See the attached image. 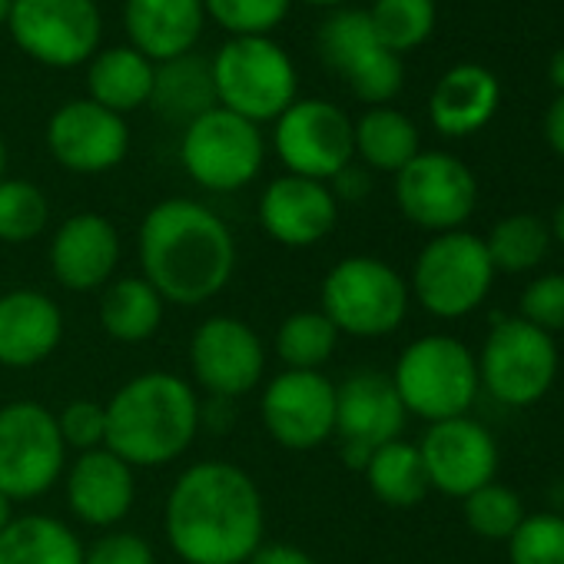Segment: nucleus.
Here are the masks:
<instances>
[{"label":"nucleus","instance_id":"25","mask_svg":"<svg viewBox=\"0 0 564 564\" xmlns=\"http://www.w3.org/2000/svg\"><path fill=\"white\" fill-rule=\"evenodd\" d=\"M153 77L156 64L147 61L137 47L117 44L104 47L87 61V90L90 100L113 110V113H130L140 107H150L153 97Z\"/></svg>","mask_w":564,"mask_h":564},{"label":"nucleus","instance_id":"30","mask_svg":"<svg viewBox=\"0 0 564 564\" xmlns=\"http://www.w3.org/2000/svg\"><path fill=\"white\" fill-rule=\"evenodd\" d=\"M362 475L369 481V491L389 508H415L432 491L419 445L405 438L379 445L369 455V465L362 468Z\"/></svg>","mask_w":564,"mask_h":564},{"label":"nucleus","instance_id":"34","mask_svg":"<svg viewBox=\"0 0 564 564\" xmlns=\"http://www.w3.org/2000/svg\"><path fill=\"white\" fill-rule=\"evenodd\" d=\"M316 44H319V54L329 64V70H336L339 77L356 61H362L369 51L382 47L376 31H372L369 11H356V8H336L323 21V28L316 34Z\"/></svg>","mask_w":564,"mask_h":564},{"label":"nucleus","instance_id":"9","mask_svg":"<svg viewBox=\"0 0 564 564\" xmlns=\"http://www.w3.org/2000/svg\"><path fill=\"white\" fill-rule=\"evenodd\" d=\"M67 465L57 415L41 402H8L0 409V495L31 501L47 495Z\"/></svg>","mask_w":564,"mask_h":564},{"label":"nucleus","instance_id":"29","mask_svg":"<svg viewBox=\"0 0 564 564\" xmlns=\"http://www.w3.org/2000/svg\"><path fill=\"white\" fill-rule=\"evenodd\" d=\"M352 133H356V156L366 163V170L399 173L422 153L415 123L392 107L366 110L352 123Z\"/></svg>","mask_w":564,"mask_h":564},{"label":"nucleus","instance_id":"39","mask_svg":"<svg viewBox=\"0 0 564 564\" xmlns=\"http://www.w3.org/2000/svg\"><path fill=\"white\" fill-rule=\"evenodd\" d=\"M343 80L349 84V90L369 104V107H389L392 97H399L402 84H405V67H402V57L386 51V47H376L369 51L362 61H356Z\"/></svg>","mask_w":564,"mask_h":564},{"label":"nucleus","instance_id":"17","mask_svg":"<svg viewBox=\"0 0 564 564\" xmlns=\"http://www.w3.org/2000/svg\"><path fill=\"white\" fill-rule=\"evenodd\" d=\"M189 366L213 399H239L252 392L265 372V349L252 326L236 316H213L189 339Z\"/></svg>","mask_w":564,"mask_h":564},{"label":"nucleus","instance_id":"5","mask_svg":"<svg viewBox=\"0 0 564 564\" xmlns=\"http://www.w3.org/2000/svg\"><path fill=\"white\" fill-rule=\"evenodd\" d=\"M209 64L216 104L256 127L275 123L300 100L296 64L272 37H229Z\"/></svg>","mask_w":564,"mask_h":564},{"label":"nucleus","instance_id":"41","mask_svg":"<svg viewBox=\"0 0 564 564\" xmlns=\"http://www.w3.org/2000/svg\"><path fill=\"white\" fill-rule=\"evenodd\" d=\"M57 429L67 448L94 452L107 445V405L94 399H74L61 409Z\"/></svg>","mask_w":564,"mask_h":564},{"label":"nucleus","instance_id":"15","mask_svg":"<svg viewBox=\"0 0 564 564\" xmlns=\"http://www.w3.org/2000/svg\"><path fill=\"white\" fill-rule=\"evenodd\" d=\"M259 415L282 448L310 452L336 435V382L323 372L286 369L265 386Z\"/></svg>","mask_w":564,"mask_h":564},{"label":"nucleus","instance_id":"27","mask_svg":"<svg viewBox=\"0 0 564 564\" xmlns=\"http://www.w3.org/2000/svg\"><path fill=\"white\" fill-rule=\"evenodd\" d=\"M0 564H84V544L51 514H21L0 531Z\"/></svg>","mask_w":564,"mask_h":564},{"label":"nucleus","instance_id":"18","mask_svg":"<svg viewBox=\"0 0 564 564\" xmlns=\"http://www.w3.org/2000/svg\"><path fill=\"white\" fill-rule=\"evenodd\" d=\"M47 150L64 170L97 176L127 160L130 127L120 113L90 97L70 100L47 120Z\"/></svg>","mask_w":564,"mask_h":564},{"label":"nucleus","instance_id":"23","mask_svg":"<svg viewBox=\"0 0 564 564\" xmlns=\"http://www.w3.org/2000/svg\"><path fill=\"white\" fill-rule=\"evenodd\" d=\"M203 24V0H123L127 41L153 64L193 54Z\"/></svg>","mask_w":564,"mask_h":564},{"label":"nucleus","instance_id":"13","mask_svg":"<svg viewBox=\"0 0 564 564\" xmlns=\"http://www.w3.org/2000/svg\"><path fill=\"white\" fill-rule=\"evenodd\" d=\"M395 203L412 226L438 236L468 223L478 203V183L458 156L429 150L395 173Z\"/></svg>","mask_w":564,"mask_h":564},{"label":"nucleus","instance_id":"7","mask_svg":"<svg viewBox=\"0 0 564 564\" xmlns=\"http://www.w3.org/2000/svg\"><path fill=\"white\" fill-rule=\"evenodd\" d=\"M495 275L485 239L468 229H452L422 246L409 293L435 319H465L488 300Z\"/></svg>","mask_w":564,"mask_h":564},{"label":"nucleus","instance_id":"26","mask_svg":"<svg viewBox=\"0 0 564 564\" xmlns=\"http://www.w3.org/2000/svg\"><path fill=\"white\" fill-rule=\"evenodd\" d=\"M150 107L163 120L183 123V127H189L206 110L219 107L216 104V84H213V64L196 57V54L156 64Z\"/></svg>","mask_w":564,"mask_h":564},{"label":"nucleus","instance_id":"2","mask_svg":"<svg viewBox=\"0 0 564 564\" xmlns=\"http://www.w3.org/2000/svg\"><path fill=\"white\" fill-rule=\"evenodd\" d=\"M140 269L163 303L203 306L232 279L236 239L209 206L173 196L143 216Z\"/></svg>","mask_w":564,"mask_h":564},{"label":"nucleus","instance_id":"42","mask_svg":"<svg viewBox=\"0 0 564 564\" xmlns=\"http://www.w3.org/2000/svg\"><path fill=\"white\" fill-rule=\"evenodd\" d=\"M84 564H156V554L140 534L110 531L84 551Z\"/></svg>","mask_w":564,"mask_h":564},{"label":"nucleus","instance_id":"36","mask_svg":"<svg viewBox=\"0 0 564 564\" xmlns=\"http://www.w3.org/2000/svg\"><path fill=\"white\" fill-rule=\"evenodd\" d=\"M51 203L31 180H0V242H31L47 229Z\"/></svg>","mask_w":564,"mask_h":564},{"label":"nucleus","instance_id":"21","mask_svg":"<svg viewBox=\"0 0 564 564\" xmlns=\"http://www.w3.org/2000/svg\"><path fill=\"white\" fill-rule=\"evenodd\" d=\"M137 501L133 465L113 455L107 445L80 452L67 471V505L90 528H113L130 514Z\"/></svg>","mask_w":564,"mask_h":564},{"label":"nucleus","instance_id":"32","mask_svg":"<svg viewBox=\"0 0 564 564\" xmlns=\"http://www.w3.org/2000/svg\"><path fill=\"white\" fill-rule=\"evenodd\" d=\"M339 346V329L319 313L303 310L282 319L275 333V352L286 362V369L296 372H319Z\"/></svg>","mask_w":564,"mask_h":564},{"label":"nucleus","instance_id":"49","mask_svg":"<svg viewBox=\"0 0 564 564\" xmlns=\"http://www.w3.org/2000/svg\"><path fill=\"white\" fill-rule=\"evenodd\" d=\"M303 4H313V8H343L346 0H303Z\"/></svg>","mask_w":564,"mask_h":564},{"label":"nucleus","instance_id":"6","mask_svg":"<svg viewBox=\"0 0 564 564\" xmlns=\"http://www.w3.org/2000/svg\"><path fill=\"white\" fill-rule=\"evenodd\" d=\"M409 282L402 272L376 256H346L323 279V316L339 336L382 339L409 316Z\"/></svg>","mask_w":564,"mask_h":564},{"label":"nucleus","instance_id":"22","mask_svg":"<svg viewBox=\"0 0 564 564\" xmlns=\"http://www.w3.org/2000/svg\"><path fill=\"white\" fill-rule=\"evenodd\" d=\"M64 313L41 290H11L0 296V366L31 369L57 352Z\"/></svg>","mask_w":564,"mask_h":564},{"label":"nucleus","instance_id":"12","mask_svg":"<svg viewBox=\"0 0 564 564\" xmlns=\"http://www.w3.org/2000/svg\"><path fill=\"white\" fill-rule=\"evenodd\" d=\"M272 147L293 176L329 183L352 163L356 133L343 107L329 100H296L286 113H279Z\"/></svg>","mask_w":564,"mask_h":564},{"label":"nucleus","instance_id":"46","mask_svg":"<svg viewBox=\"0 0 564 564\" xmlns=\"http://www.w3.org/2000/svg\"><path fill=\"white\" fill-rule=\"evenodd\" d=\"M547 229H551V242H557L561 249H564V199L554 206V213H551V223H547Z\"/></svg>","mask_w":564,"mask_h":564},{"label":"nucleus","instance_id":"33","mask_svg":"<svg viewBox=\"0 0 564 564\" xmlns=\"http://www.w3.org/2000/svg\"><path fill=\"white\" fill-rule=\"evenodd\" d=\"M369 21H372L379 44L402 57L432 37L435 0H376Z\"/></svg>","mask_w":564,"mask_h":564},{"label":"nucleus","instance_id":"19","mask_svg":"<svg viewBox=\"0 0 564 564\" xmlns=\"http://www.w3.org/2000/svg\"><path fill=\"white\" fill-rule=\"evenodd\" d=\"M339 219V199L329 183L306 176H275L259 196V226L290 249H310L323 242Z\"/></svg>","mask_w":564,"mask_h":564},{"label":"nucleus","instance_id":"48","mask_svg":"<svg viewBox=\"0 0 564 564\" xmlns=\"http://www.w3.org/2000/svg\"><path fill=\"white\" fill-rule=\"evenodd\" d=\"M11 498L8 495H0V531H4L8 524H11V518H14V511H11Z\"/></svg>","mask_w":564,"mask_h":564},{"label":"nucleus","instance_id":"8","mask_svg":"<svg viewBox=\"0 0 564 564\" xmlns=\"http://www.w3.org/2000/svg\"><path fill=\"white\" fill-rule=\"evenodd\" d=\"M475 362L481 389L508 409L538 405L551 392L561 369L554 336L534 329L521 316L491 323Z\"/></svg>","mask_w":564,"mask_h":564},{"label":"nucleus","instance_id":"44","mask_svg":"<svg viewBox=\"0 0 564 564\" xmlns=\"http://www.w3.org/2000/svg\"><path fill=\"white\" fill-rule=\"evenodd\" d=\"M329 183H333V186H329L333 196H336V199H349V203L366 199V196H369V186H372L369 170H362V166H356V163H349L346 170H339Z\"/></svg>","mask_w":564,"mask_h":564},{"label":"nucleus","instance_id":"3","mask_svg":"<svg viewBox=\"0 0 564 564\" xmlns=\"http://www.w3.org/2000/svg\"><path fill=\"white\" fill-rule=\"evenodd\" d=\"M199 399L173 372L133 376L107 402V448L133 468L170 465L199 432Z\"/></svg>","mask_w":564,"mask_h":564},{"label":"nucleus","instance_id":"38","mask_svg":"<svg viewBox=\"0 0 564 564\" xmlns=\"http://www.w3.org/2000/svg\"><path fill=\"white\" fill-rule=\"evenodd\" d=\"M508 544V564H564V514L534 511L514 528Z\"/></svg>","mask_w":564,"mask_h":564},{"label":"nucleus","instance_id":"50","mask_svg":"<svg viewBox=\"0 0 564 564\" xmlns=\"http://www.w3.org/2000/svg\"><path fill=\"white\" fill-rule=\"evenodd\" d=\"M11 4H14V0H0V28H8V18H11Z\"/></svg>","mask_w":564,"mask_h":564},{"label":"nucleus","instance_id":"20","mask_svg":"<svg viewBox=\"0 0 564 564\" xmlns=\"http://www.w3.org/2000/svg\"><path fill=\"white\" fill-rule=\"evenodd\" d=\"M120 262V232L100 213L67 216L51 239V272L64 290H104Z\"/></svg>","mask_w":564,"mask_h":564},{"label":"nucleus","instance_id":"31","mask_svg":"<svg viewBox=\"0 0 564 564\" xmlns=\"http://www.w3.org/2000/svg\"><path fill=\"white\" fill-rule=\"evenodd\" d=\"M485 249L495 272L505 275L534 272L551 252V229L534 213H511L491 226V232L485 236Z\"/></svg>","mask_w":564,"mask_h":564},{"label":"nucleus","instance_id":"16","mask_svg":"<svg viewBox=\"0 0 564 564\" xmlns=\"http://www.w3.org/2000/svg\"><path fill=\"white\" fill-rule=\"evenodd\" d=\"M429 488L448 498H468L498 475V442L471 415L432 422L419 442Z\"/></svg>","mask_w":564,"mask_h":564},{"label":"nucleus","instance_id":"37","mask_svg":"<svg viewBox=\"0 0 564 564\" xmlns=\"http://www.w3.org/2000/svg\"><path fill=\"white\" fill-rule=\"evenodd\" d=\"M293 0H203L206 18H213L229 37H269L286 21Z\"/></svg>","mask_w":564,"mask_h":564},{"label":"nucleus","instance_id":"35","mask_svg":"<svg viewBox=\"0 0 564 564\" xmlns=\"http://www.w3.org/2000/svg\"><path fill=\"white\" fill-rule=\"evenodd\" d=\"M462 514H465V524L478 538L508 541L528 511H524V501L514 488H508L501 481H488L478 491H471L468 498H462Z\"/></svg>","mask_w":564,"mask_h":564},{"label":"nucleus","instance_id":"51","mask_svg":"<svg viewBox=\"0 0 564 564\" xmlns=\"http://www.w3.org/2000/svg\"><path fill=\"white\" fill-rule=\"evenodd\" d=\"M4 166H8V147H4V137H0V180H4Z\"/></svg>","mask_w":564,"mask_h":564},{"label":"nucleus","instance_id":"43","mask_svg":"<svg viewBox=\"0 0 564 564\" xmlns=\"http://www.w3.org/2000/svg\"><path fill=\"white\" fill-rule=\"evenodd\" d=\"M246 564H316L310 551L296 547V544H286V541H269V544H259Z\"/></svg>","mask_w":564,"mask_h":564},{"label":"nucleus","instance_id":"14","mask_svg":"<svg viewBox=\"0 0 564 564\" xmlns=\"http://www.w3.org/2000/svg\"><path fill=\"white\" fill-rule=\"evenodd\" d=\"M405 405L392 386V376L376 369H359L336 386V435L343 442V462L356 471L369 465V455L402 438Z\"/></svg>","mask_w":564,"mask_h":564},{"label":"nucleus","instance_id":"47","mask_svg":"<svg viewBox=\"0 0 564 564\" xmlns=\"http://www.w3.org/2000/svg\"><path fill=\"white\" fill-rule=\"evenodd\" d=\"M547 77H551V84L557 87V94H564V51H557V54L551 57V64H547Z\"/></svg>","mask_w":564,"mask_h":564},{"label":"nucleus","instance_id":"1","mask_svg":"<svg viewBox=\"0 0 564 564\" xmlns=\"http://www.w3.org/2000/svg\"><path fill=\"white\" fill-rule=\"evenodd\" d=\"M163 528L186 564H246L265 531L259 485L239 465L196 462L173 481Z\"/></svg>","mask_w":564,"mask_h":564},{"label":"nucleus","instance_id":"40","mask_svg":"<svg viewBox=\"0 0 564 564\" xmlns=\"http://www.w3.org/2000/svg\"><path fill=\"white\" fill-rule=\"evenodd\" d=\"M518 316L547 336L564 333V272H538L521 293Z\"/></svg>","mask_w":564,"mask_h":564},{"label":"nucleus","instance_id":"45","mask_svg":"<svg viewBox=\"0 0 564 564\" xmlns=\"http://www.w3.org/2000/svg\"><path fill=\"white\" fill-rule=\"evenodd\" d=\"M544 140L557 156H564V94H557L544 113Z\"/></svg>","mask_w":564,"mask_h":564},{"label":"nucleus","instance_id":"11","mask_svg":"<svg viewBox=\"0 0 564 564\" xmlns=\"http://www.w3.org/2000/svg\"><path fill=\"white\" fill-rule=\"evenodd\" d=\"M8 31L31 61L70 70L100 51L104 18L97 0H14Z\"/></svg>","mask_w":564,"mask_h":564},{"label":"nucleus","instance_id":"28","mask_svg":"<svg viewBox=\"0 0 564 564\" xmlns=\"http://www.w3.org/2000/svg\"><path fill=\"white\" fill-rule=\"evenodd\" d=\"M163 300L143 275H123L104 286L100 326L117 343H147L163 323Z\"/></svg>","mask_w":564,"mask_h":564},{"label":"nucleus","instance_id":"10","mask_svg":"<svg viewBox=\"0 0 564 564\" xmlns=\"http://www.w3.org/2000/svg\"><path fill=\"white\" fill-rule=\"evenodd\" d=\"M180 163L193 183L232 193L249 186L265 163V140L256 123L226 107H213L183 127Z\"/></svg>","mask_w":564,"mask_h":564},{"label":"nucleus","instance_id":"24","mask_svg":"<svg viewBox=\"0 0 564 564\" xmlns=\"http://www.w3.org/2000/svg\"><path fill=\"white\" fill-rule=\"evenodd\" d=\"M501 104V87L495 74L481 64H458L452 67L429 97L432 127L442 137L462 140L491 123Z\"/></svg>","mask_w":564,"mask_h":564},{"label":"nucleus","instance_id":"4","mask_svg":"<svg viewBox=\"0 0 564 564\" xmlns=\"http://www.w3.org/2000/svg\"><path fill=\"white\" fill-rule=\"evenodd\" d=\"M392 386L405 412L425 419L429 425L468 415L481 392L475 352L445 333L409 343L392 369Z\"/></svg>","mask_w":564,"mask_h":564}]
</instances>
